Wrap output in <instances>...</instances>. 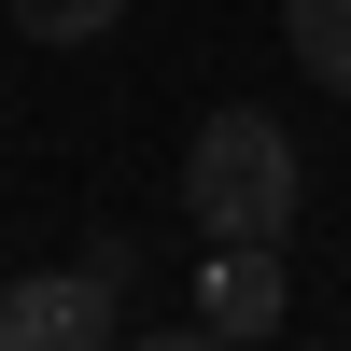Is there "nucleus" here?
<instances>
[{"mask_svg":"<svg viewBox=\"0 0 351 351\" xmlns=\"http://www.w3.org/2000/svg\"><path fill=\"white\" fill-rule=\"evenodd\" d=\"M295 211H309V169L267 112H211L183 141V225L197 239H295Z\"/></svg>","mask_w":351,"mask_h":351,"instance_id":"obj_1","label":"nucleus"},{"mask_svg":"<svg viewBox=\"0 0 351 351\" xmlns=\"http://www.w3.org/2000/svg\"><path fill=\"white\" fill-rule=\"evenodd\" d=\"M112 337H127V281H112L99 253L0 281V351H112Z\"/></svg>","mask_w":351,"mask_h":351,"instance_id":"obj_2","label":"nucleus"},{"mask_svg":"<svg viewBox=\"0 0 351 351\" xmlns=\"http://www.w3.org/2000/svg\"><path fill=\"white\" fill-rule=\"evenodd\" d=\"M183 337H281V239H211Z\"/></svg>","mask_w":351,"mask_h":351,"instance_id":"obj_3","label":"nucleus"},{"mask_svg":"<svg viewBox=\"0 0 351 351\" xmlns=\"http://www.w3.org/2000/svg\"><path fill=\"white\" fill-rule=\"evenodd\" d=\"M281 43L324 99H351V0H281Z\"/></svg>","mask_w":351,"mask_h":351,"instance_id":"obj_4","label":"nucleus"},{"mask_svg":"<svg viewBox=\"0 0 351 351\" xmlns=\"http://www.w3.org/2000/svg\"><path fill=\"white\" fill-rule=\"evenodd\" d=\"M14 28H28V43H112L127 0H14Z\"/></svg>","mask_w":351,"mask_h":351,"instance_id":"obj_5","label":"nucleus"}]
</instances>
